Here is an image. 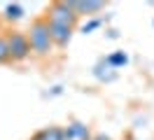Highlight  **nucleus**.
Returning <instances> with one entry per match:
<instances>
[{
  "mask_svg": "<svg viewBox=\"0 0 154 140\" xmlns=\"http://www.w3.org/2000/svg\"><path fill=\"white\" fill-rule=\"evenodd\" d=\"M107 63L112 65V68H124V65L128 63V56H126L124 51H112V54L107 56Z\"/></svg>",
  "mask_w": 154,
  "mask_h": 140,
  "instance_id": "9",
  "label": "nucleus"
},
{
  "mask_svg": "<svg viewBox=\"0 0 154 140\" xmlns=\"http://www.w3.org/2000/svg\"><path fill=\"white\" fill-rule=\"evenodd\" d=\"M2 19H5V21H19V19H23V5H19V2H7V5L2 7Z\"/></svg>",
  "mask_w": 154,
  "mask_h": 140,
  "instance_id": "8",
  "label": "nucleus"
},
{
  "mask_svg": "<svg viewBox=\"0 0 154 140\" xmlns=\"http://www.w3.org/2000/svg\"><path fill=\"white\" fill-rule=\"evenodd\" d=\"M63 131H66V140H91L94 138L84 121H70V124L63 126Z\"/></svg>",
  "mask_w": 154,
  "mask_h": 140,
  "instance_id": "5",
  "label": "nucleus"
},
{
  "mask_svg": "<svg viewBox=\"0 0 154 140\" xmlns=\"http://www.w3.org/2000/svg\"><path fill=\"white\" fill-rule=\"evenodd\" d=\"M152 26H154V19H152Z\"/></svg>",
  "mask_w": 154,
  "mask_h": 140,
  "instance_id": "14",
  "label": "nucleus"
},
{
  "mask_svg": "<svg viewBox=\"0 0 154 140\" xmlns=\"http://www.w3.org/2000/svg\"><path fill=\"white\" fill-rule=\"evenodd\" d=\"M49 28H51L54 47H68L70 37H72V28L70 26H61V23H49Z\"/></svg>",
  "mask_w": 154,
  "mask_h": 140,
  "instance_id": "7",
  "label": "nucleus"
},
{
  "mask_svg": "<svg viewBox=\"0 0 154 140\" xmlns=\"http://www.w3.org/2000/svg\"><path fill=\"white\" fill-rule=\"evenodd\" d=\"M91 140H112V138H107L105 133H96V135H94Z\"/></svg>",
  "mask_w": 154,
  "mask_h": 140,
  "instance_id": "13",
  "label": "nucleus"
},
{
  "mask_svg": "<svg viewBox=\"0 0 154 140\" xmlns=\"http://www.w3.org/2000/svg\"><path fill=\"white\" fill-rule=\"evenodd\" d=\"M10 61H12V51H10L7 35H0V63H10Z\"/></svg>",
  "mask_w": 154,
  "mask_h": 140,
  "instance_id": "10",
  "label": "nucleus"
},
{
  "mask_svg": "<svg viewBox=\"0 0 154 140\" xmlns=\"http://www.w3.org/2000/svg\"><path fill=\"white\" fill-rule=\"evenodd\" d=\"M26 35L30 40V47H33V54L38 56H47L54 47V40H51V28H49V21L45 17L35 19L30 28L26 30Z\"/></svg>",
  "mask_w": 154,
  "mask_h": 140,
  "instance_id": "1",
  "label": "nucleus"
},
{
  "mask_svg": "<svg viewBox=\"0 0 154 140\" xmlns=\"http://www.w3.org/2000/svg\"><path fill=\"white\" fill-rule=\"evenodd\" d=\"M94 77L98 82H115L117 79V68L107 63V58H100L96 65H94Z\"/></svg>",
  "mask_w": 154,
  "mask_h": 140,
  "instance_id": "6",
  "label": "nucleus"
},
{
  "mask_svg": "<svg viewBox=\"0 0 154 140\" xmlns=\"http://www.w3.org/2000/svg\"><path fill=\"white\" fill-rule=\"evenodd\" d=\"M100 23H103V19H89L87 23L82 26V33H84V35H89L91 30H96V28H100Z\"/></svg>",
  "mask_w": 154,
  "mask_h": 140,
  "instance_id": "11",
  "label": "nucleus"
},
{
  "mask_svg": "<svg viewBox=\"0 0 154 140\" xmlns=\"http://www.w3.org/2000/svg\"><path fill=\"white\" fill-rule=\"evenodd\" d=\"M7 42H10L12 61H26V58L30 56V51H33L28 35L21 33V30H12L10 35H7Z\"/></svg>",
  "mask_w": 154,
  "mask_h": 140,
  "instance_id": "3",
  "label": "nucleus"
},
{
  "mask_svg": "<svg viewBox=\"0 0 154 140\" xmlns=\"http://www.w3.org/2000/svg\"><path fill=\"white\" fill-rule=\"evenodd\" d=\"M70 5H72L77 17H91V14H98L105 7L103 0H70Z\"/></svg>",
  "mask_w": 154,
  "mask_h": 140,
  "instance_id": "4",
  "label": "nucleus"
},
{
  "mask_svg": "<svg viewBox=\"0 0 154 140\" xmlns=\"http://www.w3.org/2000/svg\"><path fill=\"white\" fill-rule=\"evenodd\" d=\"M30 140H49V138H47V133H45V131H38V133H35Z\"/></svg>",
  "mask_w": 154,
  "mask_h": 140,
  "instance_id": "12",
  "label": "nucleus"
},
{
  "mask_svg": "<svg viewBox=\"0 0 154 140\" xmlns=\"http://www.w3.org/2000/svg\"><path fill=\"white\" fill-rule=\"evenodd\" d=\"M49 21V23H61V26H70V28H75L77 23V14H75V9H72V5H70V0H58V2H51L47 7V17H45Z\"/></svg>",
  "mask_w": 154,
  "mask_h": 140,
  "instance_id": "2",
  "label": "nucleus"
}]
</instances>
